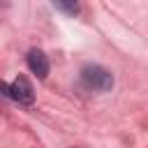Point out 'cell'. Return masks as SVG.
Instances as JSON below:
<instances>
[{
	"mask_svg": "<svg viewBox=\"0 0 148 148\" xmlns=\"http://www.w3.org/2000/svg\"><path fill=\"white\" fill-rule=\"evenodd\" d=\"M25 60H28L30 72H32L37 79H46V76H49V58L44 56V51H39V49H30L28 56H25Z\"/></svg>",
	"mask_w": 148,
	"mask_h": 148,
	"instance_id": "3",
	"label": "cell"
},
{
	"mask_svg": "<svg viewBox=\"0 0 148 148\" xmlns=\"http://www.w3.org/2000/svg\"><path fill=\"white\" fill-rule=\"evenodd\" d=\"M56 9H62V12H67V14H76L79 12V5L74 2V5H65V2H56Z\"/></svg>",
	"mask_w": 148,
	"mask_h": 148,
	"instance_id": "4",
	"label": "cell"
},
{
	"mask_svg": "<svg viewBox=\"0 0 148 148\" xmlns=\"http://www.w3.org/2000/svg\"><path fill=\"white\" fill-rule=\"evenodd\" d=\"M0 95L7 97V99H14L18 104H32L35 102V90H32V86L25 76H18L12 86L0 83Z\"/></svg>",
	"mask_w": 148,
	"mask_h": 148,
	"instance_id": "2",
	"label": "cell"
},
{
	"mask_svg": "<svg viewBox=\"0 0 148 148\" xmlns=\"http://www.w3.org/2000/svg\"><path fill=\"white\" fill-rule=\"evenodd\" d=\"M81 81L88 90H97V92H104V90H111L113 86V76L111 72H106L104 67L99 65H86L81 69Z\"/></svg>",
	"mask_w": 148,
	"mask_h": 148,
	"instance_id": "1",
	"label": "cell"
}]
</instances>
